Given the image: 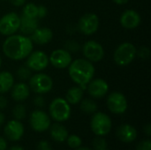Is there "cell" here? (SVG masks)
<instances>
[{"instance_id": "11", "label": "cell", "mask_w": 151, "mask_h": 150, "mask_svg": "<svg viewBox=\"0 0 151 150\" xmlns=\"http://www.w3.org/2000/svg\"><path fill=\"white\" fill-rule=\"evenodd\" d=\"M49 63V57L43 51L35 50L27 57L26 65L31 71L41 72L48 66Z\"/></svg>"}, {"instance_id": "4", "label": "cell", "mask_w": 151, "mask_h": 150, "mask_svg": "<svg viewBox=\"0 0 151 150\" xmlns=\"http://www.w3.org/2000/svg\"><path fill=\"white\" fill-rule=\"evenodd\" d=\"M50 116L53 120L61 123L69 119L71 116V107L67 101L64 98H55L49 107Z\"/></svg>"}, {"instance_id": "10", "label": "cell", "mask_w": 151, "mask_h": 150, "mask_svg": "<svg viewBox=\"0 0 151 150\" xmlns=\"http://www.w3.org/2000/svg\"><path fill=\"white\" fill-rule=\"evenodd\" d=\"M84 57L90 62H98L104 58V47L96 41L89 40L86 42L82 48Z\"/></svg>"}, {"instance_id": "20", "label": "cell", "mask_w": 151, "mask_h": 150, "mask_svg": "<svg viewBox=\"0 0 151 150\" xmlns=\"http://www.w3.org/2000/svg\"><path fill=\"white\" fill-rule=\"evenodd\" d=\"M38 27V19L28 18L26 16H19V30L25 35H30Z\"/></svg>"}, {"instance_id": "12", "label": "cell", "mask_w": 151, "mask_h": 150, "mask_svg": "<svg viewBox=\"0 0 151 150\" xmlns=\"http://www.w3.org/2000/svg\"><path fill=\"white\" fill-rule=\"evenodd\" d=\"M29 123L33 130L38 133H42L50 128L51 120L47 113L42 111L36 110L31 113Z\"/></svg>"}, {"instance_id": "32", "label": "cell", "mask_w": 151, "mask_h": 150, "mask_svg": "<svg viewBox=\"0 0 151 150\" xmlns=\"http://www.w3.org/2000/svg\"><path fill=\"white\" fill-rule=\"evenodd\" d=\"M34 103L36 107H39V108H42L45 104V101H44V98L42 96V95H38L36 96L35 99H34Z\"/></svg>"}, {"instance_id": "25", "label": "cell", "mask_w": 151, "mask_h": 150, "mask_svg": "<svg viewBox=\"0 0 151 150\" xmlns=\"http://www.w3.org/2000/svg\"><path fill=\"white\" fill-rule=\"evenodd\" d=\"M37 13H38V6L35 4L29 3V4H27L23 7V10H22L23 16L33 18V19H38Z\"/></svg>"}, {"instance_id": "3", "label": "cell", "mask_w": 151, "mask_h": 150, "mask_svg": "<svg viewBox=\"0 0 151 150\" xmlns=\"http://www.w3.org/2000/svg\"><path fill=\"white\" fill-rule=\"evenodd\" d=\"M137 55L136 47L128 42H123L118 46L113 54V59L119 66H127L130 65Z\"/></svg>"}, {"instance_id": "29", "label": "cell", "mask_w": 151, "mask_h": 150, "mask_svg": "<svg viewBox=\"0 0 151 150\" xmlns=\"http://www.w3.org/2000/svg\"><path fill=\"white\" fill-rule=\"evenodd\" d=\"M93 148L95 150H103L107 148V142L103 136H96L92 142Z\"/></svg>"}, {"instance_id": "36", "label": "cell", "mask_w": 151, "mask_h": 150, "mask_svg": "<svg viewBox=\"0 0 151 150\" xmlns=\"http://www.w3.org/2000/svg\"><path fill=\"white\" fill-rule=\"evenodd\" d=\"M8 1L14 6H22L26 2V0H8Z\"/></svg>"}, {"instance_id": "21", "label": "cell", "mask_w": 151, "mask_h": 150, "mask_svg": "<svg viewBox=\"0 0 151 150\" xmlns=\"http://www.w3.org/2000/svg\"><path fill=\"white\" fill-rule=\"evenodd\" d=\"M50 134L55 141L64 142L68 137V131L63 125L55 123L50 126Z\"/></svg>"}, {"instance_id": "19", "label": "cell", "mask_w": 151, "mask_h": 150, "mask_svg": "<svg viewBox=\"0 0 151 150\" xmlns=\"http://www.w3.org/2000/svg\"><path fill=\"white\" fill-rule=\"evenodd\" d=\"M12 89V97L16 102H23L27 100L30 95V88L28 85L24 82L13 84Z\"/></svg>"}, {"instance_id": "30", "label": "cell", "mask_w": 151, "mask_h": 150, "mask_svg": "<svg viewBox=\"0 0 151 150\" xmlns=\"http://www.w3.org/2000/svg\"><path fill=\"white\" fill-rule=\"evenodd\" d=\"M136 150H151V141L150 140L141 141L137 145Z\"/></svg>"}, {"instance_id": "18", "label": "cell", "mask_w": 151, "mask_h": 150, "mask_svg": "<svg viewBox=\"0 0 151 150\" xmlns=\"http://www.w3.org/2000/svg\"><path fill=\"white\" fill-rule=\"evenodd\" d=\"M117 136L119 141L125 143H130L136 140L137 131L133 126L129 124H124L118 128Z\"/></svg>"}, {"instance_id": "44", "label": "cell", "mask_w": 151, "mask_h": 150, "mask_svg": "<svg viewBox=\"0 0 151 150\" xmlns=\"http://www.w3.org/2000/svg\"><path fill=\"white\" fill-rule=\"evenodd\" d=\"M103 150H108V149H103Z\"/></svg>"}, {"instance_id": "41", "label": "cell", "mask_w": 151, "mask_h": 150, "mask_svg": "<svg viewBox=\"0 0 151 150\" xmlns=\"http://www.w3.org/2000/svg\"><path fill=\"white\" fill-rule=\"evenodd\" d=\"M9 150H24V149L21 148V147H19V146H13V147H12Z\"/></svg>"}, {"instance_id": "40", "label": "cell", "mask_w": 151, "mask_h": 150, "mask_svg": "<svg viewBox=\"0 0 151 150\" xmlns=\"http://www.w3.org/2000/svg\"><path fill=\"white\" fill-rule=\"evenodd\" d=\"M4 122V115L0 111V126H2Z\"/></svg>"}, {"instance_id": "14", "label": "cell", "mask_w": 151, "mask_h": 150, "mask_svg": "<svg viewBox=\"0 0 151 150\" xmlns=\"http://www.w3.org/2000/svg\"><path fill=\"white\" fill-rule=\"evenodd\" d=\"M90 96L93 98H102L109 92V84L104 79H92L86 88Z\"/></svg>"}, {"instance_id": "37", "label": "cell", "mask_w": 151, "mask_h": 150, "mask_svg": "<svg viewBox=\"0 0 151 150\" xmlns=\"http://www.w3.org/2000/svg\"><path fill=\"white\" fill-rule=\"evenodd\" d=\"M6 148H7L6 141L0 136V150H6Z\"/></svg>"}, {"instance_id": "45", "label": "cell", "mask_w": 151, "mask_h": 150, "mask_svg": "<svg viewBox=\"0 0 151 150\" xmlns=\"http://www.w3.org/2000/svg\"><path fill=\"white\" fill-rule=\"evenodd\" d=\"M4 1H8V0H4Z\"/></svg>"}, {"instance_id": "2", "label": "cell", "mask_w": 151, "mask_h": 150, "mask_svg": "<svg viewBox=\"0 0 151 150\" xmlns=\"http://www.w3.org/2000/svg\"><path fill=\"white\" fill-rule=\"evenodd\" d=\"M68 72L71 80L83 90H86L88 84L94 78L95 66L92 62L86 58H78L72 61L68 66Z\"/></svg>"}, {"instance_id": "42", "label": "cell", "mask_w": 151, "mask_h": 150, "mask_svg": "<svg viewBox=\"0 0 151 150\" xmlns=\"http://www.w3.org/2000/svg\"><path fill=\"white\" fill-rule=\"evenodd\" d=\"M77 150H92L90 149H88V148H83V147H80V148H78V149H76Z\"/></svg>"}, {"instance_id": "33", "label": "cell", "mask_w": 151, "mask_h": 150, "mask_svg": "<svg viewBox=\"0 0 151 150\" xmlns=\"http://www.w3.org/2000/svg\"><path fill=\"white\" fill-rule=\"evenodd\" d=\"M47 15V8L44 5H39L38 6V13H37V18L38 19H42Z\"/></svg>"}, {"instance_id": "8", "label": "cell", "mask_w": 151, "mask_h": 150, "mask_svg": "<svg viewBox=\"0 0 151 150\" xmlns=\"http://www.w3.org/2000/svg\"><path fill=\"white\" fill-rule=\"evenodd\" d=\"M106 104L109 111L114 114H123L127 110V100L120 92L111 93L106 100Z\"/></svg>"}, {"instance_id": "26", "label": "cell", "mask_w": 151, "mask_h": 150, "mask_svg": "<svg viewBox=\"0 0 151 150\" xmlns=\"http://www.w3.org/2000/svg\"><path fill=\"white\" fill-rule=\"evenodd\" d=\"M12 115L16 120H22L26 117V108L22 104H17L12 110Z\"/></svg>"}, {"instance_id": "43", "label": "cell", "mask_w": 151, "mask_h": 150, "mask_svg": "<svg viewBox=\"0 0 151 150\" xmlns=\"http://www.w3.org/2000/svg\"><path fill=\"white\" fill-rule=\"evenodd\" d=\"M1 65H2V57L0 56V68H1Z\"/></svg>"}, {"instance_id": "24", "label": "cell", "mask_w": 151, "mask_h": 150, "mask_svg": "<svg viewBox=\"0 0 151 150\" xmlns=\"http://www.w3.org/2000/svg\"><path fill=\"white\" fill-rule=\"evenodd\" d=\"M81 110L86 114H94L97 111V104L92 99H84L81 101Z\"/></svg>"}, {"instance_id": "31", "label": "cell", "mask_w": 151, "mask_h": 150, "mask_svg": "<svg viewBox=\"0 0 151 150\" xmlns=\"http://www.w3.org/2000/svg\"><path fill=\"white\" fill-rule=\"evenodd\" d=\"M37 150H52L50 144L46 141H41L37 144Z\"/></svg>"}, {"instance_id": "7", "label": "cell", "mask_w": 151, "mask_h": 150, "mask_svg": "<svg viewBox=\"0 0 151 150\" xmlns=\"http://www.w3.org/2000/svg\"><path fill=\"white\" fill-rule=\"evenodd\" d=\"M19 16L16 12H8L0 18V34L5 36L14 34L19 31Z\"/></svg>"}, {"instance_id": "5", "label": "cell", "mask_w": 151, "mask_h": 150, "mask_svg": "<svg viewBox=\"0 0 151 150\" xmlns=\"http://www.w3.org/2000/svg\"><path fill=\"white\" fill-rule=\"evenodd\" d=\"M29 88L38 95H43L49 93L53 88L52 79L42 72H38L32 75L28 81Z\"/></svg>"}, {"instance_id": "27", "label": "cell", "mask_w": 151, "mask_h": 150, "mask_svg": "<svg viewBox=\"0 0 151 150\" xmlns=\"http://www.w3.org/2000/svg\"><path fill=\"white\" fill-rule=\"evenodd\" d=\"M17 76L20 80H29L30 77L32 76V71L27 65L26 66H21L17 71Z\"/></svg>"}, {"instance_id": "15", "label": "cell", "mask_w": 151, "mask_h": 150, "mask_svg": "<svg viewBox=\"0 0 151 150\" xmlns=\"http://www.w3.org/2000/svg\"><path fill=\"white\" fill-rule=\"evenodd\" d=\"M4 134L12 141H19L24 134L23 124L16 119L9 121L4 126Z\"/></svg>"}, {"instance_id": "28", "label": "cell", "mask_w": 151, "mask_h": 150, "mask_svg": "<svg viewBox=\"0 0 151 150\" xmlns=\"http://www.w3.org/2000/svg\"><path fill=\"white\" fill-rule=\"evenodd\" d=\"M67 144L71 149H78L81 146L82 144V141L81 139L80 136L73 134V135H68L67 139H66Z\"/></svg>"}, {"instance_id": "34", "label": "cell", "mask_w": 151, "mask_h": 150, "mask_svg": "<svg viewBox=\"0 0 151 150\" xmlns=\"http://www.w3.org/2000/svg\"><path fill=\"white\" fill-rule=\"evenodd\" d=\"M137 54H139V56L142 57V58H147L150 55V51H149V49L146 48V47H142V49H140L139 51H137Z\"/></svg>"}, {"instance_id": "23", "label": "cell", "mask_w": 151, "mask_h": 150, "mask_svg": "<svg viewBox=\"0 0 151 150\" xmlns=\"http://www.w3.org/2000/svg\"><path fill=\"white\" fill-rule=\"evenodd\" d=\"M83 89L79 86L70 88L65 95V100L69 104H78L83 97Z\"/></svg>"}, {"instance_id": "6", "label": "cell", "mask_w": 151, "mask_h": 150, "mask_svg": "<svg viewBox=\"0 0 151 150\" xmlns=\"http://www.w3.org/2000/svg\"><path fill=\"white\" fill-rule=\"evenodd\" d=\"M112 123L111 118L103 112H95L91 121L90 127L96 136H105L111 130Z\"/></svg>"}, {"instance_id": "35", "label": "cell", "mask_w": 151, "mask_h": 150, "mask_svg": "<svg viewBox=\"0 0 151 150\" xmlns=\"http://www.w3.org/2000/svg\"><path fill=\"white\" fill-rule=\"evenodd\" d=\"M6 106H7V99L4 95H0V110L5 109Z\"/></svg>"}, {"instance_id": "38", "label": "cell", "mask_w": 151, "mask_h": 150, "mask_svg": "<svg viewBox=\"0 0 151 150\" xmlns=\"http://www.w3.org/2000/svg\"><path fill=\"white\" fill-rule=\"evenodd\" d=\"M144 132H145V133H146V135L148 136V137H150L151 135V126L150 124H148V125H146V126L144 127Z\"/></svg>"}, {"instance_id": "39", "label": "cell", "mask_w": 151, "mask_h": 150, "mask_svg": "<svg viewBox=\"0 0 151 150\" xmlns=\"http://www.w3.org/2000/svg\"><path fill=\"white\" fill-rule=\"evenodd\" d=\"M115 4H127V3H128V1L129 0H112Z\"/></svg>"}, {"instance_id": "13", "label": "cell", "mask_w": 151, "mask_h": 150, "mask_svg": "<svg viewBox=\"0 0 151 150\" xmlns=\"http://www.w3.org/2000/svg\"><path fill=\"white\" fill-rule=\"evenodd\" d=\"M73 58L71 53L65 49H58L52 51L49 57V62L58 69H65L70 65Z\"/></svg>"}, {"instance_id": "1", "label": "cell", "mask_w": 151, "mask_h": 150, "mask_svg": "<svg viewBox=\"0 0 151 150\" xmlns=\"http://www.w3.org/2000/svg\"><path fill=\"white\" fill-rule=\"evenodd\" d=\"M4 54L12 60H22L33 51V42L22 34H12L3 42Z\"/></svg>"}, {"instance_id": "22", "label": "cell", "mask_w": 151, "mask_h": 150, "mask_svg": "<svg viewBox=\"0 0 151 150\" xmlns=\"http://www.w3.org/2000/svg\"><path fill=\"white\" fill-rule=\"evenodd\" d=\"M14 84L12 74L7 71L0 72V95L5 94L11 90Z\"/></svg>"}, {"instance_id": "9", "label": "cell", "mask_w": 151, "mask_h": 150, "mask_svg": "<svg viewBox=\"0 0 151 150\" xmlns=\"http://www.w3.org/2000/svg\"><path fill=\"white\" fill-rule=\"evenodd\" d=\"M99 27V18L96 13H86L78 21V29L85 35L95 34Z\"/></svg>"}, {"instance_id": "17", "label": "cell", "mask_w": 151, "mask_h": 150, "mask_svg": "<svg viewBox=\"0 0 151 150\" xmlns=\"http://www.w3.org/2000/svg\"><path fill=\"white\" fill-rule=\"evenodd\" d=\"M31 41L39 45H44L49 43L53 38V33L49 27H37L31 34Z\"/></svg>"}, {"instance_id": "16", "label": "cell", "mask_w": 151, "mask_h": 150, "mask_svg": "<svg viewBox=\"0 0 151 150\" xmlns=\"http://www.w3.org/2000/svg\"><path fill=\"white\" fill-rule=\"evenodd\" d=\"M141 15L134 10H126L120 16V25L126 29H134L141 24Z\"/></svg>"}]
</instances>
